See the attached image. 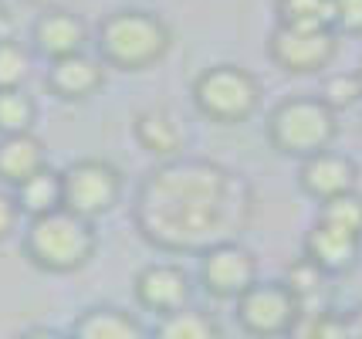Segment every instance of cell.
Returning <instances> with one entry per match:
<instances>
[{
  "mask_svg": "<svg viewBox=\"0 0 362 339\" xmlns=\"http://www.w3.org/2000/svg\"><path fill=\"white\" fill-rule=\"evenodd\" d=\"M346 323H349V339H362V302L346 312Z\"/></svg>",
  "mask_w": 362,
  "mask_h": 339,
  "instance_id": "f1b7e54d",
  "label": "cell"
},
{
  "mask_svg": "<svg viewBox=\"0 0 362 339\" xmlns=\"http://www.w3.org/2000/svg\"><path fill=\"white\" fill-rule=\"evenodd\" d=\"M149 339H223V333L214 312L200 306H187L180 312L159 316L149 329Z\"/></svg>",
  "mask_w": 362,
  "mask_h": 339,
  "instance_id": "d6986e66",
  "label": "cell"
},
{
  "mask_svg": "<svg viewBox=\"0 0 362 339\" xmlns=\"http://www.w3.org/2000/svg\"><path fill=\"white\" fill-rule=\"evenodd\" d=\"M64 177V207L85 221H98L119 207L126 180L115 163L102 156H81L62 170Z\"/></svg>",
  "mask_w": 362,
  "mask_h": 339,
  "instance_id": "52a82bcc",
  "label": "cell"
},
{
  "mask_svg": "<svg viewBox=\"0 0 362 339\" xmlns=\"http://www.w3.org/2000/svg\"><path fill=\"white\" fill-rule=\"evenodd\" d=\"M274 4H281V0H274Z\"/></svg>",
  "mask_w": 362,
  "mask_h": 339,
  "instance_id": "1f68e13d",
  "label": "cell"
},
{
  "mask_svg": "<svg viewBox=\"0 0 362 339\" xmlns=\"http://www.w3.org/2000/svg\"><path fill=\"white\" fill-rule=\"evenodd\" d=\"M193 105L197 113L217 126H240L261 109L264 85L244 65H210L193 79Z\"/></svg>",
  "mask_w": 362,
  "mask_h": 339,
  "instance_id": "5b68a950",
  "label": "cell"
},
{
  "mask_svg": "<svg viewBox=\"0 0 362 339\" xmlns=\"http://www.w3.org/2000/svg\"><path fill=\"white\" fill-rule=\"evenodd\" d=\"M21 207H17V197L14 190H7V187H0V241H7V238H14L17 234V224H21Z\"/></svg>",
  "mask_w": 362,
  "mask_h": 339,
  "instance_id": "4316f807",
  "label": "cell"
},
{
  "mask_svg": "<svg viewBox=\"0 0 362 339\" xmlns=\"http://www.w3.org/2000/svg\"><path fill=\"white\" fill-rule=\"evenodd\" d=\"M31 41L41 58L58 62V58L85 51V45H88V24L75 11H68V7H47L45 14L34 21Z\"/></svg>",
  "mask_w": 362,
  "mask_h": 339,
  "instance_id": "5bb4252c",
  "label": "cell"
},
{
  "mask_svg": "<svg viewBox=\"0 0 362 339\" xmlns=\"http://www.w3.org/2000/svg\"><path fill=\"white\" fill-rule=\"evenodd\" d=\"M98 251L95 221H85L68 207L34 217L24 227V255L34 268L47 275H75L81 272Z\"/></svg>",
  "mask_w": 362,
  "mask_h": 339,
  "instance_id": "3957f363",
  "label": "cell"
},
{
  "mask_svg": "<svg viewBox=\"0 0 362 339\" xmlns=\"http://www.w3.org/2000/svg\"><path fill=\"white\" fill-rule=\"evenodd\" d=\"M318 221H329V224L362 234V194L359 190H349L342 197H332L325 204H318Z\"/></svg>",
  "mask_w": 362,
  "mask_h": 339,
  "instance_id": "603a6c76",
  "label": "cell"
},
{
  "mask_svg": "<svg viewBox=\"0 0 362 339\" xmlns=\"http://www.w3.org/2000/svg\"><path fill=\"white\" fill-rule=\"evenodd\" d=\"M68 339H149V329L129 309L92 306L75 316L68 326Z\"/></svg>",
  "mask_w": 362,
  "mask_h": 339,
  "instance_id": "2e32d148",
  "label": "cell"
},
{
  "mask_svg": "<svg viewBox=\"0 0 362 339\" xmlns=\"http://www.w3.org/2000/svg\"><path fill=\"white\" fill-rule=\"evenodd\" d=\"M47 166L45 139L37 132H17V136H0V187L14 190L28 177Z\"/></svg>",
  "mask_w": 362,
  "mask_h": 339,
  "instance_id": "e0dca14e",
  "label": "cell"
},
{
  "mask_svg": "<svg viewBox=\"0 0 362 339\" xmlns=\"http://www.w3.org/2000/svg\"><path fill=\"white\" fill-rule=\"evenodd\" d=\"M284 282H288V289L298 295L305 306H312V299H315L318 292L325 289V282H329V275L322 272L318 265H312V261L301 255L298 261H291L288 265V272H284Z\"/></svg>",
  "mask_w": 362,
  "mask_h": 339,
  "instance_id": "d4e9b609",
  "label": "cell"
},
{
  "mask_svg": "<svg viewBox=\"0 0 362 339\" xmlns=\"http://www.w3.org/2000/svg\"><path fill=\"white\" fill-rule=\"evenodd\" d=\"M132 295L139 309L153 316H170L193 306V275L180 261H149L132 278Z\"/></svg>",
  "mask_w": 362,
  "mask_h": 339,
  "instance_id": "30bf717a",
  "label": "cell"
},
{
  "mask_svg": "<svg viewBox=\"0 0 362 339\" xmlns=\"http://www.w3.org/2000/svg\"><path fill=\"white\" fill-rule=\"evenodd\" d=\"M301 312H305V302L288 289L284 278H271V282L257 278L234 302L237 326L254 339H288Z\"/></svg>",
  "mask_w": 362,
  "mask_h": 339,
  "instance_id": "8992f818",
  "label": "cell"
},
{
  "mask_svg": "<svg viewBox=\"0 0 362 339\" xmlns=\"http://www.w3.org/2000/svg\"><path fill=\"white\" fill-rule=\"evenodd\" d=\"M339 34L332 28H298L274 24L268 34V58L288 75H318L335 62Z\"/></svg>",
  "mask_w": 362,
  "mask_h": 339,
  "instance_id": "ba28073f",
  "label": "cell"
},
{
  "mask_svg": "<svg viewBox=\"0 0 362 339\" xmlns=\"http://www.w3.org/2000/svg\"><path fill=\"white\" fill-rule=\"evenodd\" d=\"M356 71H359V79H362V65H359V68H356Z\"/></svg>",
  "mask_w": 362,
  "mask_h": 339,
  "instance_id": "4dcf8cb0",
  "label": "cell"
},
{
  "mask_svg": "<svg viewBox=\"0 0 362 339\" xmlns=\"http://www.w3.org/2000/svg\"><path fill=\"white\" fill-rule=\"evenodd\" d=\"M105 68L109 65L98 54L78 51V54H68L58 62H47L45 85L47 92L62 102H85L105 85Z\"/></svg>",
  "mask_w": 362,
  "mask_h": 339,
  "instance_id": "4fadbf2b",
  "label": "cell"
},
{
  "mask_svg": "<svg viewBox=\"0 0 362 339\" xmlns=\"http://www.w3.org/2000/svg\"><path fill=\"white\" fill-rule=\"evenodd\" d=\"M14 34V21H11V11L0 4V38H11Z\"/></svg>",
  "mask_w": 362,
  "mask_h": 339,
  "instance_id": "f546056e",
  "label": "cell"
},
{
  "mask_svg": "<svg viewBox=\"0 0 362 339\" xmlns=\"http://www.w3.org/2000/svg\"><path fill=\"white\" fill-rule=\"evenodd\" d=\"M197 282L210 299L237 302L257 282V255L244 241H221L197 255Z\"/></svg>",
  "mask_w": 362,
  "mask_h": 339,
  "instance_id": "9c48e42d",
  "label": "cell"
},
{
  "mask_svg": "<svg viewBox=\"0 0 362 339\" xmlns=\"http://www.w3.org/2000/svg\"><path fill=\"white\" fill-rule=\"evenodd\" d=\"M14 197H17L21 214H24L28 221L62 210L64 207V177H62V170H54V166L47 163L45 170H37V173L28 177L21 187H14Z\"/></svg>",
  "mask_w": 362,
  "mask_h": 339,
  "instance_id": "ac0fdd59",
  "label": "cell"
},
{
  "mask_svg": "<svg viewBox=\"0 0 362 339\" xmlns=\"http://www.w3.org/2000/svg\"><path fill=\"white\" fill-rule=\"evenodd\" d=\"M332 28L339 38H362V0H332Z\"/></svg>",
  "mask_w": 362,
  "mask_h": 339,
  "instance_id": "484cf974",
  "label": "cell"
},
{
  "mask_svg": "<svg viewBox=\"0 0 362 339\" xmlns=\"http://www.w3.org/2000/svg\"><path fill=\"white\" fill-rule=\"evenodd\" d=\"M288 339H349L346 312H335L329 306H305Z\"/></svg>",
  "mask_w": 362,
  "mask_h": 339,
  "instance_id": "ffe728a7",
  "label": "cell"
},
{
  "mask_svg": "<svg viewBox=\"0 0 362 339\" xmlns=\"http://www.w3.org/2000/svg\"><path fill=\"white\" fill-rule=\"evenodd\" d=\"M31 79V51L24 41L0 38V92L7 88H24V81Z\"/></svg>",
  "mask_w": 362,
  "mask_h": 339,
  "instance_id": "7402d4cb",
  "label": "cell"
},
{
  "mask_svg": "<svg viewBox=\"0 0 362 339\" xmlns=\"http://www.w3.org/2000/svg\"><path fill=\"white\" fill-rule=\"evenodd\" d=\"M298 187L301 194L325 204L332 197H342L349 190H359V163L349 153L339 149H322L315 156L298 163Z\"/></svg>",
  "mask_w": 362,
  "mask_h": 339,
  "instance_id": "7c38bea8",
  "label": "cell"
},
{
  "mask_svg": "<svg viewBox=\"0 0 362 339\" xmlns=\"http://www.w3.org/2000/svg\"><path fill=\"white\" fill-rule=\"evenodd\" d=\"M301 255L318 265L329 278H342V275L356 272V265L362 258V234L342 231V227L329 224V221H318L305 231V241H301Z\"/></svg>",
  "mask_w": 362,
  "mask_h": 339,
  "instance_id": "8fae6325",
  "label": "cell"
},
{
  "mask_svg": "<svg viewBox=\"0 0 362 339\" xmlns=\"http://www.w3.org/2000/svg\"><path fill=\"white\" fill-rule=\"evenodd\" d=\"M254 214L247 180L214 160L176 156L142 177L132 221L142 241L170 255H204L221 241H237Z\"/></svg>",
  "mask_w": 362,
  "mask_h": 339,
  "instance_id": "6da1fadb",
  "label": "cell"
},
{
  "mask_svg": "<svg viewBox=\"0 0 362 339\" xmlns=\"http://www.w3.org/2000/svg\"><path fill=\"white\" fill-rule=\"evenodd\" d=\"M318 96L325 98L335 113L359 105V102H362V79H359V71H335V75H329V79L322 81V92H318Z\"/></svg>",
  "mask_w": 362,
  "mask_h": 339,
  "instance_id": "cb8c5ba5",
  "label": "cell"
},
{
  "mask_svg": "<svg viewBox=\"0 0 362 339\" xmlns=\"http://www.w3.org/2000/svg\"><path fill=\"white\" fill-rule=\"evenodd\" d=\"M37 122V102L24 88H7L0 92V136H17V132H34Z\"/></svg>",
  "mask_w": 362,
  "mask_h": 339,
  "instance_id": "44dd1931",
  "label": "cell"
},
{
  "mask_svg": "<svg viewBox=\"0 0 362 339\" xmlns=\"http://www.w3.org/2000/svg\"><path fill=\"white\" fill-rule=\"evenodd\" d=\"M14 339H68V333H58V329H47V326H31V329L17 333Z\"/></svg>",
  "mask_w": 362,
  "mask_h": 339,
  "instance_id": "83f0119b",
  "label": "cell"
},
{
  "mask_svg": "<svg viewBox=\"0 0 362 339\" xmlns=\"http://www.w3.org/2000/svg\"><path fill=\"white\" fill-rule=\"evenodd\" d=\"M132 136H136V143H139L149 156H156L159 163L176 160V156H183V149H187V130H183V122H180L170 109H163V105L142 109V113L136 115V122H132Z\"/></svg>",
  "mask_w": 362,
  "mask_h": 339,
  "instance_id": "9a60e30c",
  "label": "cell"
},
{
  "mask_svg": "<svg viewBox=\"0 0 362 339\" xmlns=\"http://www.w3.org/2000/svg\"><path fill=\"white\" fill-rule=\"evenodd\" d=\"M268 143L281 156L308 160L322 149H332L339 136V113L322 96H288L268 113Z\"/></svg>",
  "mask_w": 362,
  "mask_h": 339,
  "instance_id": "277c9868",
  "label": "cell"
},
{
  "mask_svg": "<svg viewBox=\"0 0 362 339\" xmlns=\"http://www.w3.org/2000/svg\"><path fill=\"white\" fill-rule=\"evenodd\" d=\"M173 48L170 24L153 11L122 7L98 21L95 28V51L109 68L119 71H146L156 68Z\"/></svg>",
  "mask_w": 362,
  "mask_h": 339,
  "instance_id": "7a4b0ae2",
  "label": "cell"
}]
</instances>
